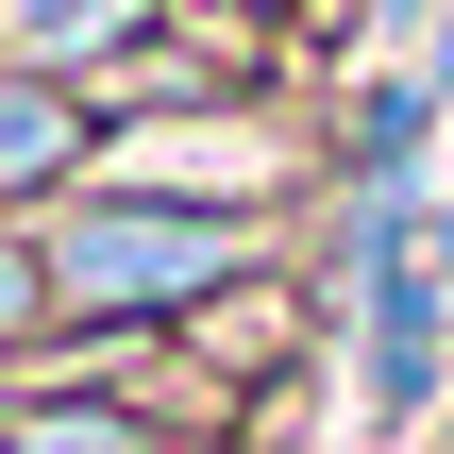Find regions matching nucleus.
Masks as SVG:
<instances>
[{"instance_id":"f257e3e1","label":"nucleus","mask_w":454,"mask_h":454,"mask_svg":"<svg viewBox=\"0 0 454 454\" xmlns=\"http://www.w3.org/2000/svg\"><path fill=\"white\" fill-rule=\"evenodd\" d=\"M34 236H51L67 320H185V303H219L253 270V202H152V185H84Z\"/></svg>"},{"instance_id":"f03ea898","label":"nucleus","mask_w":454,"mask_h":454,"mask_svg":"<svg viewBox=\"0 0 454 454\" xmlns=\"http://www.w3.org/2000/svg\"><path fill=\"white\" fill-rule=\"evenodd\" d=\"M67 152H84V101L51 67H0V185H51Z\"/></svg>"},{"instance_id":"7ed1b4c3","label":"nucleus","mask_w":454,"mask_h":454,"mask_svg":"<svg viewBox=\"0 0 454 454\" xmlns=\"http://www.w3.org/2000/svg\"><path fill=\"white\" fill-rule=\"evenodd\" d=\"M135 17H152V0H0V34H17V67H51V84H67L84 51H118Z\"/></svg>"},{"instance_id":"20e7f679","label":"nucleus","mask_w":454,"mask_h":454,"mask_svg":"<svg viewBox=\"0 0 454 454\" xmlns=\"http://www.w3.org/2000/svg\"><path fill=\"white\" fill-rule=\"evenodd\" d=\"M0 454H152V421H135V404H17Z\"/></svg>"},{"instance_id":"39448f33","label":"nucleus","mask_w":454,"mask_h":454,"mask_svg":"<svg viewBox=\"0 0 454 454\" xmlns=\"http://www.w3.org/2000/svg\"><path fill=\"white\" fill-rule=\"evenodd\" d=\"M51 320V236H0V337Z\"/></svg>"}]
</instances>
